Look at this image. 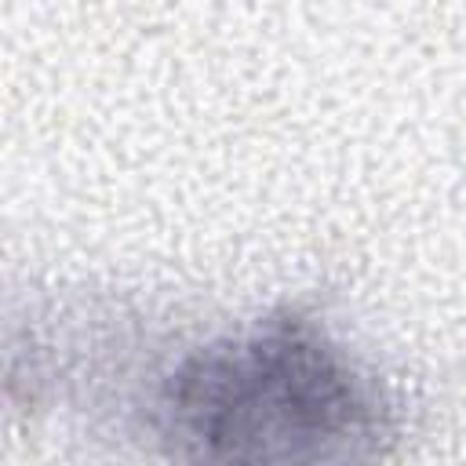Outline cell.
<instances>
[{"label": "cell", "mask_w": 466, "mask_h": 466, "mask_svg": "<svg viewBox=\"0 0 466 466\" xmlns=\"http://www.w3.org/2000/svg\"><path fill=\"white\" fill-rule=\"evenodd\" d=\"M175 441L200 459H350L386 433V411L309 324L277 320L193 357L171 382Z\"/></svg>", "instance_id": "1"}]
</instances>
